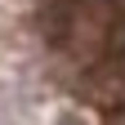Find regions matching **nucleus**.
Returning <instances> with one entry per match:
<instances>
[{
  "instance_id": "1",
  "label": "nucleus",
  "mask_w": 125,
  "mask_h": 125,
  "mask_svg": "<svg viewBox=\"0 0 125 125\" xmlns=\"http://www.w3.org/2000/svg\"><path fill=\"white\" fill-rule=\"evenodd\" d=\"M121 125H125V116H121Z\"/></svg>"
}]
</instances>
